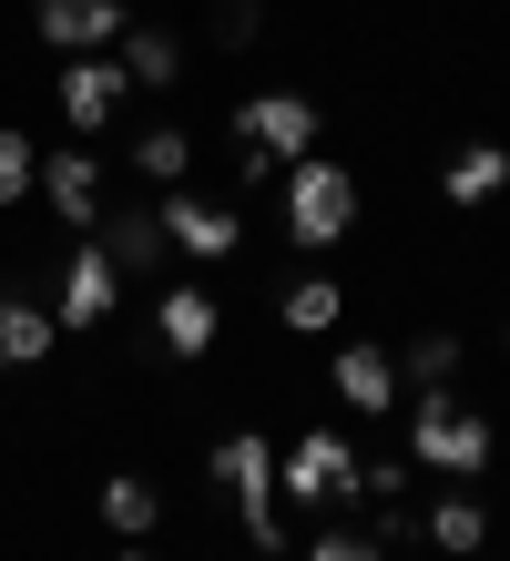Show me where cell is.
Returning a JSON list of instances; mask_svg holds the SVG:
<instances>
[{"label":"cell","mask_w":510,"mask_h":561,"mask_svg":"<svg viewBox=\"0 0 510 561\" xmlns=\"http://www.w3.org/2000/svg\"><path fill=\"white\" fill-rule=\"evenodd\" d=\"M348 225H358V174H348V163L296 153L286 163V245L327 255V245H348Z\"/></svg>","instance_id":"obj_1"},{"label":"cell","mask_w":510,"mask_h":561,"mask_svg":"<svg viewBox=\"0 0 510 561\" xmlns=\"http://www.w3.org/2000/svg\"><path fill=\"white\" fill-rule=\"evenodd\" d=\"M408 449L450 480H480L490 470V419H469L450 388H419V419H408Z\"/></svg>","instance_id":"obj_2"},{"label":"cell","mask_w":510,"mask_h":561,"mask_svg":"<svg viewBox=\"0 0 510 561\" xmlns=\"http://www.w3.org/2000/svg\"><path fill=\"white\" fill-rule=\"evenodd\" d=\"M276 501L348 511V501H367V459H358L348 439H327V428H306V439L286 449V470H276Z\"/></svg>","instance_id":"obj_3"},{"label":"cell","mask_w":510,"mask_h":561,"mask_svg":"<svg viewBox=\"0 0 510 561\" xmlns=\"http://www.w3.org/2000/svg\"><path fill=\"white\" fill-rule=\"evenodd\" d=\"M215 480L246 501V531L256 551H286V520H276V449L256 439V428H235V439H215Z\"/></svg>","instance_id":"obj_4"},{"label":"cell","mask_w":510,"mask_h":561,"mask_svg":"<svg viewBox=\"0 0 510 561\" xmlns=\"http://www.w3.org/2000/svg\"><path fill=\"white\" fill-rule=\"evenodd\" d=\"M235 144L265 153V163L317 153V103H306V92H256V103H235Z\"/></svg>","instance_id":"obj_5"},{"label":"cell","mask_w":510,"mask_h":561,"mask_svg":"<svg viewBox=\"0 0 510 561\" xmlns=\"http://www.w3.org/2000/svg\"><path fill=\"white\" fill-rule=\"evenodd\" d=\"M163 245H184L194 266H225V255H246V215L204 205V194H184V184H163Z\"/></svg>","instance_id":"obj_6"},{"label":"cell","mask_w":510,"mask_h":561,"mask_svg":"<svg viewBox=\"0 0 510 561\" xmlns=\"http://www.w3.org/2000/svg\"><path fill=\"white\" fill-rule=\"evenodd\" d=\"M61 123H72V134H102V123H113L123 113V92H133V72H123V61H92V51H72V61H61Z\"/></svg>","instance_id":"obj_7"},{"label":"cell","mask_w":510,"mask_h":561,"mask_svg":"<svg viewBox=\"0 0 510 561\" xmlns=\"http://www.w3.org/2000/svg\"><path fill=\"white\" fill-rule=\"evenodd\" d=\"M113 296H123V266L102 245H72V266H61V296H52V317L61 327H102L113 317Z\"/></svg>","instance_id":"obj_8"},{"label":"cell","mask_w":510,"mask_h":561,"mask_svg":"<svg viewBox=\"0 0 510 561\" xmlns=\"http://www.w3.org/2000/svg\"><path fill=\"white\" fill-rule=\"evenodd\" d=\"M337 399H348L358 419H388V409H398V357H388L378 337L337 347Z\"/></svg>","instance_id":"obj_9"},{"label":"cell","mask_w":510,"mask_h":561,"mask_svg":"<svg viewBox=\"0 0 510 561\" xmlns=\"http://www.w3.org/2000/svg\"><path fill=\"white\" fill-rule=\"evenodd\" d=\"M215 296H204V286H163V307H154V347H174V357H204V347H215Z\"/></svg>","instance_id":"obj_10"},{"label":"cell","mask_w":510,"mask_h":561,"mask_svg":"<svg viewBox=\"0 0 510 561\" xmlns=\"http://www.w3.org/2000/svg\"><path fill=\"white\" fill-rule=\"evenodd\" d=\"M42 194H52V215L61 225H92L102 215V163L72 144V153H42Z\"/></svg>","instance_id":"obj_11"},{"label":"cell","mask_w":510,"mask_h":561,"mask_svg":"<svg viewBox=\"0 0 510 561\" xmlns=\"http://www.w3.org/2000/svg\"><path fill=\"white\" fill-rule=\"evenodd\" d=\"M42 42H61V51L123 42V0H42Z\"/></svg>","instance_id":"obj_12"},{"label":"cell","mask_w":510,"mask_h":561,"mask_svg":"<svg viewBox=\"0 0 510 561\" xmlns=\"http://www.w3.org/2000/svg\"><path fill=\"white\" fill-rule=\"evenodd\" d=\"M52 337H61V317H52V307H31V296H0V357H11V368H42Z\"/></svg>","instance_id":"obj_13"},{"label":"cell","mask_w":510,"mask_h":561,"mask_svg":"<svg viewBox=\"0 0 510 561\" xmlns=\"http://www.w3.org/2000/svg\"><path fill=\"white\" fill-rule=\"evenodd\" d=\"M500 184H510V153H500V144H460L450 174H439V194H450V205H490Z\"/></svg>","instance_id":"obj_14"},{"label":"cell","mask_w":510,"mask_h":561,"mask_svg":"<svg viewBox=\"0 0 510 561\" xmlns=\"http://www.w3.org/2000/svg\"><path fill=\"white\" fill-rule=\"evenodd\" d=\"M102 255H113L123 276H133V266H154V255H163V215H154V205H123L113 225H102Z\"/></svg>","instance_id":"obj_15"},{"label":"cell","mask_w":510,"mask_h":561,"mask_svg":"<svg viewBox=\"0 0 510 561\" xmlns=\"http://www.w3.org/2000/svg\"><path fill=\"white\" fill-rule=\"evenodd\" d=\"M123 72H133V92H163L184 72V42L174 31H123Z\"/></svg>","instance_id":"obj_16"},{"label":"cell","mask_w":510,"mask_h":561,"mask_svg":"<svg viewBox=\"0 0 510 561\" xmlns=\"http://www.w3.org/2000/svg\"><path fill=\"white\" fill-rule=\"evenodd\" d=\"M102 520H113L123 541H144L154 520H163V490L154 480H102Z\"/></svg>","instance_id":"obj_17"},{"label":"cell","mask_w":510,"mask_h":561,"mask_svg":"<svg viewBox=\"0 0 510 561\" xmlns=\"http://www.w3.org/2000/svg\"><path fill=\"white\" fill-rule=\"evenodd\" d=\"M337 317H348V296H337V276H296V286H286V327H296V337H327Z\"/></svg>","instance_id":"obj_18"},{"label":"cell","mask_w":510,"mask_h":561,"mask_svg":"<svg viewBox=\"0 0 510 561\" xmlns=\"http://www.w3.org/2000/svg\"><path fill=\"white\" fill-rule=\"evenodd\" d=\"M133 163H144L154 184H184V174H194V134H174V123H154V134L133 144Z\"/></svg>","instance_id":"obj_19"},{"label":"cell","mask_w":510,"mask_h":561,"mask_svg":"<svg viewBox=\"0 0 510 561\" xmlns=\"http://www.w3.org/2000/svg\"><path fill=\"white\" fill-rule=\"evenodd\" d=\"M480 531H490V511H480V501H439V511H429V541L450 551V561H460V551H480Z\"/></svg>","instance_id":"obj_20"},{"label":"cell","mask_w":510,"mask_h":561,"mask_svg":"<svg viewBox=\"0 0 510 561\" xmlns=\"http://www.w3.org/2000/svg\"><path fill=\"white\" fill-rule=\"evenodd\" d=\"M31 184H42V153H31V144L11 134V123H0V205H21Z\"/></svg>","instance_id":"obj_21"},{"label":"cell","mask_w":510,"mask_h":561,"mask_svg":"<svg viewBox=\"0 0 510 561\" xmlns=\"http://www.w3.org/2000/svg\"><path fill=\"white\" fill-rule=\"evenodd\" d=\"M450 368H460V337H439V327L408 337V378H419V388H450Z\"/></svg>","instance_id":"obj_22"},{"label":"cell","mask_w":510,"mask_h":561,"mask_svg":"<svg viewBox=\"0 0 510 561\" xmlns=\"http://www.w3.org/2000/svg\"><path fill=\"white\" fill-rule=\"evenodd\" d=\"M306 561H388V551H378V531H317Z\"/></svg>","instance_id":"obj_23"},{"label":"cell","mask_w":510,"mask_h":561,"mask_svg":"<svg viewBox=\"0 0 510 561\" xmlns=\"http://www.w3.org/2000/svg\"><path fill=\"white\" fill-rule=\"evenodd\" d=\"M256 31H265V11H256V0H215V42H225V51H246Z\"/></svg>","instance_id":"obj_24"},{"label":"cell","mask_w":510,"mask_h":561,"mask_svg":"<svg viewBox=\"0 0 510 561\" xmlns=\"http://www.w3.org/2000/svg\"><path fill=\"white\" fill-rule=\"evenodd\" d=\"M123 561H154V551H123Z\"/></svg>","instance_id":"obj_25"},{"label":"cell","mask_w":510,"mask_h":561,"mask_svg":"<svg viewBox=\"0 0 510 561\" xmlns=\"http://www.w3.org/2000/svg\"><path fill=\"white\" fill-rule=\"evenodd\" d=\"M460 561H480V551H460Z\"/></svg>","instance_id":"obj_26"},{"label":"cell","mask_w":510,"mask_h":561,"mask_svg":"<svg viewBox=\"0 0 510 561\" xmlns=\"http://www.w3.org/2000/svg\"><path fill=\"white\" fill-rule=\"evenodd\" d=\"M500 337H510V327H500Z\"/></svg>","instance_id":"obj_27"}]
</instances>
